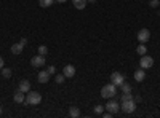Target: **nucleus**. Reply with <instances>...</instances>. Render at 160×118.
<instances>
[{"instance_id":"nucleus-18","label":"nucleus","mask_w":160,"mask_h":118,"mask_svg":"<svg viewBox=\"0 0 160 118\" xmlns=\"http://www.w3.org/2000/svg\"><path fill=\"white\" fill-rule=\"evenodd\" d=\"M69 115H71L72 118H77V116H80V110H78L77 107H74V106H72V107L69 109Z\"/></svg>"},{"instance_id":"nucleus-2","label":"nucleus","mask_w":160,"mask_h":118,"mask_svg":"<svg viewBox=\"0 0 160 118\" xmlns=\"http://www.w3.org/2000/svg\"><path fill=\"white\" fill-rule=\"evenodd\" d=\"M26 104H31V106H37V104H40L42 102V94L40 93H37V91H29L28 93V96H26V101H24Z\"/></svg>"},{"instance_id":"nucleus-15","label":"nucleus","mask_w":160,"mask_h":118,"mask_svg":"<svg viewBox=\"0 0 160 118\" xmlns=\"http://www.w3.org/2000/svg\"><path fill=\"white\" fill-rule=\"evenodd\" d=\"M72 3H74V7H75L77 10H83L88 2H87V0H72Z\"/></svg>"},{"instance_id":"nucleus-21","label":"nucleus","mask_w":160,"mask_h":118,"mask_svg":"<svg viewBox=\"0 0 160 118\" xmlns=\"http://www.w3.org/2000/svg\"><path fill=\"white\" fill-rule=\"evenodd\" d=\"M131 99H133V94H131V93H123L122 97H120V101H122V102H125V101H131Z\"/></svg>"},{"instance_id":"nucleus-6","label":"nucleus","mask_w":160,"mask_h":118,"mask_svg":"<svg viewBox=\"0 0 160 118\" xmlns=\"http://www.w3.org/2000/svg\"><path fill=\"white\" fill-rule=\"evenodd\" d=\"M149 38H151L149 29H141V31L138 32V42H139V43H146Z\"/></svg>"},{"instance_id":"nucleus-1","label":"nucleus","mask_w":160,"mask_h":118,"mask_svg":"<svg viewBox=\"0 0 160 118\" xmlns=\"http://www.w3.org/2000/svg\"><path fill=\"white\" fill-rule=\"evenodd\" d=\"M115 94H117V86L114 83H109L101 88V97H104V99H111Z\"/></svg>"},{"instance_id":"nucleus-8","label":"nucleus","mask_w":160,"mask_h":118,"mask_svg":"<svg viewBox=\"0 0 160 118\" xmlns=\"http://www.w3.org/2000/svg\"><path fill=\"white\" fill-rule=\"evenodd\" d=\"M31 64L34 65V67H43V65H45V56H42V54L34 56L31 59Z\"/></svg>"},{"instance_id":"nucleus-29","label":"nucleus","mask_w":160,"mask_h":118,"mask_svg":"<svg viewBox=\"0 0 160 118\" xmlns=\"http://www.w3.org/2000/svg\"><path fill=\"white\" fill-rule=\"evenodd\" d=\"M0 69H3V58L0 56Z\"/></svg>"},{"instance_id":"nucleus-13","label":"nucleus","mask_w":160,"mask_h":118,"mask_svg":"<svg viewBox=\"0 0 160 118\" xmlns=\"http://www.w3.org/2000/svg\"><path fill=\"white\" fill-rule=\"evenodd\" d=\"M144 78H146L144 69H138V70L135 72V80H136V82H144Z\"/></svg>"},{"instance_id":"nucleus-26","label":"nucleus","mask_w":160,"mask_h":118,"mask_svg":"<svg viewBox=\"0 0 160 118\" xmlns=\"http://www.w3.org/2000/svg\"><path fill=\"white\" fill-rule=\"evenodd\" d=\"M48 73H50V75L56 73V67H55V65H50V67H48Z\"/></svg>"},{"instance_id":"nucleus-20","label":"nucleus","mask_w":160,"mask_h":118,"mask_svg":"<svg viewBox=\"0 0 160 118\" xmlns=\"http://www.w3.org/2000/svg\"><path fill=\"white\" fill-rule=\"evenodd\" d=\"M47 53H48V48H47L45 45H40V46H38V54L47 56Z\"/></svg>"},{"instance_id":"nucleus-22","label":"nucleus","mask_w":160,"mask_h":118,"mask_svg":"<svg viewBox=\"0 0 160 118\" xmlns=\"http://www.w3.org/2000/svg\"><path fill=\"white\" fill-rule=\"evenodd\" d=\"M55 80H56V83H58V85H61V83H64L66 77H64V75H56V78H55Z\"/></svg>"},{"instance_id":"nucleus-7","label":"nucleus","mask_w":160,"mask_h":118,"mask_svg":"<svg viewBox=\"0 0 160 118\" xmlns=\"http://www.w3.org/2000/svg\"><path fill=\"white\" fill-rule=\"evenodd\" d=\"M104 109L108 110L109 113L115 115V113L118 112V102H117V101H109L108 104H106V107H104Z\"/></svg>"},{"instance_id":"nucleus-24","label":"nucleus","mask_w":160,"mask_h":118,"mask_svg":"<svg viewBox=\"0 0 160 118\" xmlns=\"http://www.w3.org/2000/svg\"><path fill=\"white\" fill-rule=\"evenodd\" d=\"M102 112H104V106H96V107H95V113L101 115Z\"/></svg>"},{"instance_id":"nucleus-4","label":"nucleus","mask_w":160,"mask_h":118,"mask_svg":"<svg viewBox=\"0 0 160 118\" xmlns=\"http://www.w3.org/2000/svg\"><path fill=\"white\" fill-rule=\"evenodd\" d=\"M139 65H141V69H151L152 65H154V59L151 56H141V61H139Z\"/></svg>"},{"instance_id":"nucleus-5","label":"nucleus","mask_w":160,"mask_h":118,"mask_svg":"<svg viewBox=\"0 0 160 118\" xmlns=\"http://www.w3.org/2000/svg\"><path fill=\"white\" fill-rule=\"evenodd\" d=\"M111 82H112L115 86H120V85L125 82V77L120 73V72H114V73L111 75Z\"/></svg>"},{"instance_id":"nucleus-23","label":"nucleus","mask_w":160,"mask_h":118,"mask_svg":"<svg viewBox=\"0 0 160 118\" xmlns=\"http://www.w3.org/2000/svg\"><path fill=\"white\" fill-rule=\"evenodd\" d=\"M2 73H3L5 78H10V77H11V70H10V69H5V67H3V69H2Z\"/></svg>"},{"instance_id":"nucleus-19","label":"nucleus","mask_w":160,"mask_h":118,"mask_svg":"<svg viewBox=\"0 0 160 118\" xmlns=\"http://www.w3.org/2000/svg\"><path fill=\"white\" fill-rule=\"evenodd\" d=\"M120 88H122L123 93H131V86H130V83H127V82H123L122 85H120Z\"/></svg>"},{"instance_id":"nucleus-30","label":"nucleus","mask_w":160,"mask_h":118,"mask_svg":"<svg viewBox=\"0 0 160 118\" xmlns=\"http://www.w3.org/2000/svg\"><path fill=\"white\" fill-rule=\"evenodd\" d=\"M56 2H59V3H64V2H68V0H56Z\"/></svg>"},{"instance_id":"nucleus-14","label":"nucleus","mask_w":160,"mask_h":118,"mask_svg":"<svg viewBox=\"0 0 160 118\" xmlns=\"http://www.w3.org/2000/svg\"><path fill=\"white\" fill-rule=\"evenodd\" d=\"M22 48H24V46H22L21 43H15V45L11 46V53L15 54V56H18V54L22 53Z\"/></svg>"},{"instance_id":"nucleus-28","label":"nucleus","mask_w":160,"mask_h":118,"mask_svg":"<svg viewBox=\"0 0 160 118\" xmlns=\"http://www.w3.org/2000/svg\"><path fill=\"white\" fill-rule=\"evenodd\" d=\"M133 101H135V102H141V96H133Z\"/></svg>"},{"instance_id":"nucleus-17","label":"nucleus","mask_w":160,"mask_h":118,"mask_svg":"<svg viewBox=\"0 0 160 118\" xmlns=\"http://www.w3.org/2000/svg\"><path fill=\"white\" fill-rule=\"evenodd\" d=\"M38 3H40L42 8H48V7H51L53 3H55V0H38Z\"/></svg>"},{"instance_id":"nucleus-10","label":"nucleus","mask_w":160,"mask_h":118,"mask_svg":"<svg viewBox=\"0 0 160 118\" xmlns=\"http://www.w3.org/2000/svg\"><path fill=\"white\" fill-rule=\"evenodd\" d=\"M37 78H38V82H40V83H48V80H50V73H48V70H40Z\"/></svg>"},{"instance_id":"nucleus-16","label":"nucleus","mask_w":160,"mask_h":118,"mask_svg":"<svg viewBox=\"0 0 160 118\" xmlns=\"http://www.w3.org/2000/svg\"><path fill=\"white\" fill-rule=\"evenodd\" d=\"M136 53H138L139 56H144L146 53H148V46H146L144 43H139L138 48H136Z\"/></svg>"},{"instance_id":"nucleus-32","label":"nucleus","mask_w":160,"mask_h":118,"mask_svg":"<svg viewBox=\"0 0 160 118\" xmlns=\"http://www.w3.org/2000/svg\"><path fill=\"white\" fill-rule=\"evenodd\" d=\"M0 115H2V107H0Z\"/></svg>"},{"instance_id":"nucleus-11","label":"nucleus","mask_w":160,"mask_h":118,"mask_svg":"<svg viewBox=\"0 0 160 118\" xmlns=\"http://www.w3.org/2000/svg\"><path fill=\"white\" fill-rule=\"evenodd\" d=\"M13 101H15L16 104H22L24 101H26V96H24V93H22V91H16V93L15 94H13Z\"/></svg>"},{"instance_id":"nucleus-31","label":"nucleus","mask_w":160,"mask_h":118,"mask_svg":"<svg viewBox=\"0 0 160 118\" xmlns=\"http://www.w3.org/2000/svg\"><path fill=\"white\" fill-rule=\"evenodd\" d=\"M87 2H91V3H95V2H96V0H87Z\"/></svg>"},{"instance_id":"nucleus-27","label":"nucleus","mask_w":160,"mask_h":118,"mask_svg":"<svg viewBox=\"0 0 160 118\" xmlns=\"http://www.w3.org/2000/svg\"><path fill=\"white\" fill-rule=\"evenodd\" d=\"M22 46H26V45H28V38H21V42H19Z\"/></svg>"},{"instance_id":"nucleus-12","label":"nucleus","mask_w":160,"mask_h":118,"mask_svg":"<svg viewBox=\"0 0 160 118\" xmlns=\"http://www.w3.org/2000/svg\"><path fill=\"white\" fill-rule=\"evenodd\" d=\"M19 91H22V93H29L31 91V83L28 80H21L19 83Z\"/></svg>"},{"instance_id":"nucleus-25","label":"nucleus","mask_w":160,"mask_h":118,"mask_svg":"<svg viewBox=\"0 0 160 118\" xmlns=\"http://www.w3.org/2000/svg\"><path fill=\"white\" fill-rule=\"evenodd\" d=\"M149 5H151L152 8H158L160 2H158V0H151V2H149Z\"/></svg>"},{"instance_id":"nucleus-9","label":"nucleus","mask_w":160,"mask_h":118,"mask_svg":"<svg viewBox=\"0 0 160 118\" xmlns=\"http://www.w3.org/2000/svg\"><path fill=\"white\" fill-rule=\"evenodd\" d=\"M62 75H64L66 78H72V77L75 75V67H74V65H71V64H68V65L62 69Z\"/></svg>"},{"instance_id":"nucleus-3","label":"nucleus","mask_w":160,"mask_h":118,"mask_svg":"<svg viewBox=\"0 0 160 118\" xmlns=\"http://www.w3.org/2000/svg\"><path fill=\"white\" fill-rule=\"evenodd\" d=\"M122 110L125 112V113H133L136 110V102L135 101H125V102H122Z\"/></svg>"}]
</instances>
